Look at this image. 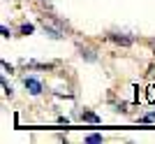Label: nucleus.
<instances>
[{
  "label": "nucleus",
  "mask_w": 155,
  "mask_h": 144,
  "mask_svg": "<svg viewBox=\"0 0 155 144\" xmlns=\"http://www.w3.org/2000/svg\"><path fill=\"white\" fill-rule=\"evenodd\" d=\"M23 84H26V88L30 93H35V95H37V93H42V84H39L37 79H32V77H26V81H23Z\"/></svg>",
  "instance_id": "1"
},
{
  "label": "nucleus",
  "mask_w": 155,
  "mask_h": 144,
  "mask_svg": "<svg viewBox=\"0 0 155 144\" xmlns=\"http://www.w3.org/2000/svg\"><path fill=\"white\" fill-rule=\"evenodd\" d=\"M81 118H84V121H91V123H100V116H97V114H93V111H84V114H81Z\"/></svg>",
  "instance_id": "2"
},
{
  "label": "nucleus",
  "mask_w": 155,
  "mask_h": 144,
  "mask_svg": "<svg viewBox=\"0 0 155 144\" xmlns=\"http://www.w3.org/2000/svg\"><path fill=\"white\" fill-rule=\"evenodd\" d=\"M146 102H155V86L146 88Z\"/></svg>",
  "instance_id": "3"
},
{
  "label": "nucleus",
  "mask_w": 155,
  "mask_h": 144,
  "mask_svg": "<svg viewBox=\"0 0 155 144\" xmlns=\"http://www.w3.org/2000/svg\"><path fill=\"white\" fill-rule=\"evenodd\" d=\"M86 142H102V137H100V135H88V137H86Z\"/></svg>",
  "instance_id": "4"
},
{
  "label": "nucleus",
  "mask_w": 155,
  "mask_h": 144,
  "mask_svg": "<svg viewBox=\"0 0 155 144\" xmlns=\"http://www.w3.org/2000/svg\"><path fill=\"white\" fill-rule=\"evenodd\" d=\"M32 30H35V28H32L30 23H26V26H21V33H26V35H28V33H32Z\"/></svg>",
  "instance_id": "5"
},
{
  "label": "nucleus",
  "mask_w": 155,
  "mask_h": 144,
  "mask_svg": "<svg viewBox=\"0 0 155 144\" xmlns=\"http://www.w3.org/2000/svg\"><path fill=\"white\" fill-rule=\"evenodd\" d=\"M141 121H143V123H153V121H155V114H148V116H143Z\"/></svg>",
  "instance_id": "6"
}]
</instances>
